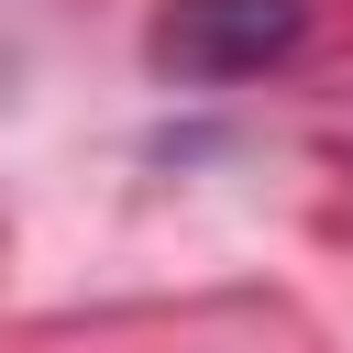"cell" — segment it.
Instances as JSON below:
<instances>
[{"label":"cell","mask_w":353,"mask_h":353,"mask_svg":"<svg viewBox=\"0 0 353 353\" xmlns=\"http://www.w3.org/2000/svg\"><path fill=\"white\" fill-rule=\"evenodd\" d=\"M309 0H165L154 11V66L165 77H265L298 55Z\"/></svg>","instance_id":"cell-1"}]
</instances>
